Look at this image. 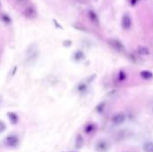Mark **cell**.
I'll use <instances>...</instances> for the list:
<instances>
[{
    "instance_id": "1",
    "label": "cell",
    "mask_w": 153,
    "mask_h": 152,
    "mask_svg": "<svg viewBox=\"0 0 153 152\" xmlns=\"http://www.w3.org/2000/svg\"><path fill=\"white\" fill-rule=\"evenodd\" d=\"M4 143L6 147L9 148H16L19 146L20 144V139L19 136L16 134H9L8 136H6L4 140Z\"/></svg>"
},
{
    "instance_id": "2",
    "label": "cell",
    "mask_w": 153,
    "mask_h": 152,
    "mask_svg": "<svg viewBox=\"0 0 153 152\" xmlns=\"http://www.w3.org/2000/svg\"><path fill=\"white\" fill-rule=\"evenodd\" d=\"M108 44L111 46L112 48H114L117 52H122V51L124 50V44L120 40H118V39L111 38V39H109V40H108Z\"/></svg>"
},
{
    "instance_id": "3",
    "label": "cell",
    "mask_w": 153,
    "mask_h": 152,
    "mask_svg": "<svg viewBox=\"0 0 153 152\" xmlns=\"http://www.w3.org/2000/svg\"><path fill=\"white\" fill-rule=\"evenodd\" d=\"M125 119H126L125 114L123 113V112H119V113H116L112 117V123L115 125H120L124 123Z\"/></svg>"
},
{
    "instance_id": "4",
    "label": "cell",
    "mask_w": 153,
    "mask_h": 152,
    "mask_svg": "<svg viewBox=\"0 0 153 152\" xmlns=\"http://www.w3.org/2000/svg\"><path fill=\"white\" fill-rule=\"evenodd\" d=\"M121 25H122V28L125 31H128V30L131 29V27H132V18L128 14H124L122 16Z\"/></svg>"
},
{
    "instance_id": "5",
    "label": "cell",
    "mask_w": 153,
    "mask_h": 152,
    "mask_svg": "<svg viewBox=\"0 0 153 152\" xmlns=\"http://www.w3.org/2000/svg\"><path fill=\"white\" fill-rule=\"evenodd\" d=\"M96 149L98 152H106L109 149V143L106 140H100L97 142Z\"/></svg>"
},
{
    "instance_id": "6",
    "label": "cell",
    "mask_w": 153,
    "mask_h": 152,
    "mask_svg": "<svg viewBox=\"0 0 153 152\" xmlns=\"http://www.w3.org/2000/svg\"><path fill=\"white\" fill-rule=\"evenodd\" d=\"M7 116L10 120V123L12 124H17L18 122H19V116L18 115L15 113V112H13V111H10L7 113Z\"/></svg>"
},
{
    "instance_id": "7",
    "label": "cell",
    "mask_w": 153,
    "mask_h": 152,
    "mask_svg": "<svg viewBox=\"0 0 153 152\" xmlns=\"http://www.w3.org/2000/svg\"><path fill=\"white\" fill-rule=\"evenodd\" d=\"M140 76L143 80H151V79H153V72L149 70H143L140 72Z\"/></svg>"
},
{
    "instance_id": "8",
    "label": "cell",
    "mask_w": 153,
    "mask_h": 152,
    "mask_svg": "<svg viewBox=\"0 0 153 152\" xmlns=\"http://www.w3.org/2000/svg\"><path fill=\"white\" fill-rule=\"evenodd\" d=\"M137 52L142 56H148L150 53V49L147 47H145V46H139L137 48Z\"/></svg>"
},
{
    "instance_id": "9",
    "label": "cell",
    "mask_w": 153,
    "mask_h": 152,
    "mask_svg": "<svg viewBox=\"0 0 153 152\" xmlns=\"http://www.w3.org/2000/svg\"><path fill=\"white\" fill-rule=\"evenodd\" d=\"M83 138L81 134H78L75 139V148L76 149H81L83 146Z\"/></svg>"
},
{
    "instance_id": "10",
    "label": "cell",
    "mask_w": 153,
    "mask_h": 152,
    "mask_svg": "<svg viewBox=\"0 0 153 152\" xmlns=\"http://www.w3.org/2000/svg\"><path fill=\"white\" fill-rule=\"evenodd\" d=\"M144 152H153V141H147L142 146Z\"/></svg>"
},
{
    "instance_id": "11",
    "label": "cell",
    "mask_w": 153,
    "mask_h": 152,
    "mask_svg": "<svg viewBox=\"0 0 153 152\" xmlns=\"http://www.w3.org/2000/svg\"><path fill=\"white\" fill-rule=\"evenodd\" d=\"M88 15H89V17H90V19L91 22H93L94 23H98V17L97 14H96L94 11H92V10L89 11Z\"/></svg>"
},
{
    "instance_id": "12",
    "label": "cell",
    "mask_w": 153,
    "mask_h": 152,
    "mask_svg": "<svg viewBox=\"0 0 153 152\" xmlns=\"http://www.w3.org/2000/svg\"><path fill=\"white\" fill-rule=\"evenodd\" d=\"M96 130V126H95V124H93L91 123H89L86 124V126L84 128V131H85V133H91L92 131H94Z\"/></svg>"
},
{
    "instance_id": "13",
    "label": "cell",
    "mask_w": 153,
    "mask_h": 152,
    "mask_svg": "<svg viewBox=\"0 0 153 152\" xmlns=\"http://www.w3.org/2000/svg\"><path fill=\"white\" fill-rule=\"evenodd\" d=\"M74 57H75V59L76 61L82 60V59L84 58V54H83V52L80 51V50L76 51V52L75 53V55H74Z\"/></svg>"
},
{
    "instance_id": "14",
    "label": "cell",
    "mask_w": 153,
    "mask_h": 152,
    "mask_svg": "<svg viewBox=\"0 0 153 152\" xmlns=\"http://www.w3.org/2000/svg\"><path fill=\"white\" fill-rule=\"evenodd\" d=\"M125 79H126L125 72H124V71L119 72V74H118V80L120 81V82H123V81L125 80Z\"/></svg>"
},
{
    "instance_id": "15",
    "label": "cell",
    "mask_w": 153,
    "mask_h": 152,
    "mask_svg": "<svg viewBox=\"0 0 153 152\" xmlns=\"http://www.w3.org/2000/svg\"><path fill=\"white\" fill-rule=\"evenodd\" d=\"M5 130H6V125H5V123L3 121L0 120V133H4Z\"/></svg>"
},
{
    "instance_id": "16",
    "label": "cell",
    "mask_w": 153,
    "mask_h": 152,
    "mask_svg": "<svg viewBox=\"0 0 153 152\" xmlns=\"http://www.w3.org/2000/svg\"><path fill=\"white\" fill-rule=\"evenodd\" d=\"M137 3V0H131V5H135Z\"/></svg>"
},
{
    "instance_id": "17",
    "label": "cell",
    "mask_w": 153,
    "mask_h": 152,
    "mask_svg": "<svg viewBox=\"0 0 153 152\" xmlns=\"http://www.w3.org/2000/svg\"><path fill=\"white\" fill-rule=\"evenodd\" d=\"M73 152H74V151H73Z\"/></svg>"
}]
</instances>
